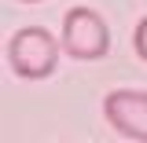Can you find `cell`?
Instances as JSON below:
<instances>
[{"label": "cell", "mask_w": 147, "mask_h": 143, "mask_svg": "<svg viewBox=\"0 0 147 143\" xmlns=\"http://www.w3.org/2000/svg\"><path fill=\"white\" fill-rule=\"evenodd\" d=\"M59 40L44 26H22V30H15L11 40H7V62H11L15 77H26V81L52 77L55 66H59Z\"/></svg>", "instance_id": "cell-1"}, {"label": "cell", "mask_w": 147, "mask_h": 143, "mask_svg": "<svg viewBox=\"0 0 147 143\" xmlns=\"http://www.w3.org/2000/svg\"><path fill=\"white\" fill-rule=\"evenodd\" d=\"M63 48L77 62H96L110 52V30L99 11L92 7H70L63 15Z\"/></svg>", "instance_id": "cell-2"}, {"label": "cell", "mask_w": 147, "mask_h": 143, "mask_svg": "<svg viewBox=\"0 0 147 143\" xmlns=\"http://www.w3.org/2000/svg\"><path fill=\"white\" fill-rule=\"evenodd\" d=\"M103 117L107 125L132 143H147V92L114 88L103 95Z\"/></svg>", "instance_id": "cell-3"}, {"label": "cell", "mask_w": 147, "mask_h": 143, "mask_svg": "<svg viewBox=\"0 0 147 143\" xmlns=\"http://www.w3.org/2000/svg\"><path fill=\"white\" fill-rule=\"evenodd\" d=\"M132 48H136V55L147 62V15L136 22V30H132Z\"/></svg>", "instance_id": "cell-4"}, {"label": "cell", "mask_w": 147, "mask_h": 143, "mask_svg": "<svg viewBox=\"0 0 147 143\" xmlns=\"http://www.w3.org/2000/svg\"><path fill=\"white\" fill-rule=\"evenodd\" d=\"M22 4H37V0H22Z\"/></svg>", "instance_id": "cell-5"}]
</instances>
